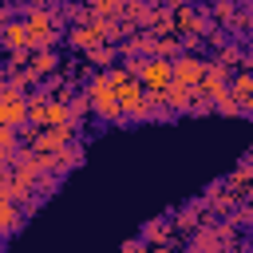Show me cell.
Segmentation results:
<instances>
[{
	"instance_id": "obj_1",
	"label": "cell",
	"mask_w": 253,
	"mask_h": 253,
	"mask_svg": "<svg viewBox=\"0 0 253 253\" xmlns=\"http://www.w3.org/2000/svg\"><path fill=\"white\" fill-rule=\"evenodd\" d=\"M107 79H111V87H115V95H119L123 119H130V123L150 119V95H146V87L138 83V75H130L126 67H107Z\"/></svg>"
},
{
	"instance_id": "obj_2",
	"label": "cell",
	"mask_w": 253,
	"mask_h": 253,
	"mask_svg": "<svg viewBox=\"0 0 253 253\" xmlns=\"http://www.w3.org/2000/svg\"><path fill=\"white\" fill-rule=\"evenodd\" d=\"M83 95H87V107H91V115H95V119H103V123H123L119 95H115V87H111V79H107V67H103V71H95V75L87 79Z\"/></svg>"
},
{
	"instance_id": "obj_3",
	"label": "cell",
	"mask_w": 253,
	"mask_h": 253,
	"mask_svg": "<svg viewBox=\"0 0 253 253\" xmlns=\"http://www.w3.org/2000/svg\"><path fill=\"white\" fill-rule=\"evenodd\" d=\"M126 71L138 75V83L150 95H158V91L170 87V59H162V55H130L126 59Z\"/></svg>"
},
{
	"instance_id": "obj_4",
	"label": "cell",
	"mask_w": 253,
	"mask_h": 253,
	"mask_svg": "<svg viewBox=\"0 0 253 253\" xmlns=\"http://www.w3.org/2000/svg\"><path fill=\"white\" fill-rule=\"evenodd\" d=\"M210 28H213V20H210L198 4H174V8H170V32H174V36H202V40H206Z\"/></svg>"
},
{
	"instance_id": "obj_5",
	"label": "cell",
	"mask_w": 253,
	"mask_h": 253,
	"mask_svg": "<svg viewBox=\"0 0 253 253\" xmlns=\"http://www.w3.org/2000/svg\"><path fill=\"white\" fill-rule=\"evenodd\" d=\"M202 71H206V59H202L198 51H178V55L170 59V83H178V87H194V91H198Z\"/></svg>"
},
{
	"instance_id": "obj_6",
	"label": "cell",
	"mask_w": 253,
	"mask_h": 253,
	"mask_svg": "<svg viewBox=\"0 0 253 253\" xmlns=\"http://www.w3.org/2000/svg\"><path fill=\"white\" fill-rule=\"evenodd\" d=\"M67 138H75V126H36V134L28 138V146L36 154H55Z\"/></svg>"
},
{
	"instance_id": "obj_7",
	"label": "cell",
	"mask_w": 253,
	"mask_h": 253,
	"mask_svg": "<svg viewBox=\"0 0 253 253\" xmlns=\"http://www.w3.org/2000/svg\"><path fill=\"white\" fill-rule=\"evenodd\" d=\"M36 79H43V75H51V71H59V51L55 47H28V63H24Z\"/></svg>"
},
{
	"instance_id": "obj_8",
	"label": "cell",
	"mask_w": 253,
	"mask_h": 253,
	"mask_svg": "<svg viewBox=\"0 0 253 253\" xmlns=\"http://www.w3.org/2000/svg\"><path fill=\"white\" fill-rule=\"evenodd\" d=\"M225 91L237 99V107H241L245 115L253 111V75H249V67H237V75H229Z\"/></svg>"
},
{
	"instance_id": "obj_9",
	"label": "cell",
	"mask_w": 253,
	"mask_h": 253,
	"mask_svg": "<svg viewBox=\"0 0 253 253\" xmlns=\"http://www.w3.org/2000/svg\"><path fill=\"white\" fill-rule=\"evenodd\" d=\"M51 166H55V178H63V174L79 170V166H83V146H79L75 138H67V142L51 154Z\"/></svg>"
},
{
	"instance_id": "obj_10",
	"label": "cell",
	"mask_w": 253,
	"mask_h": 253,
	"mask_svg": "<svg viewBox=\"0 0 253 253\" xmlns=\"http://www.w3.org/2000/svg\"><path fill=\"white\" fill-rule=\"evenodd\" d=\"M202 221H213V213L206 210V202H202V198H198V202H190V206H182V210L174 213V229H182V233L198 229Z\"/></svg>"
},
{
	"instance_id": "obj_11",
	"label": "cell",
	"mask_w": 253,
	"mask_h": 253,
	"mask_svg": "<svg viewBox=\"0 0 253 253\" xmlns=\"http://www.w3.org/2000/svg\"><path fill=\"white\" fill-rule=\"evenodd\" d=\"M83 63H91V67H111V63H119V47L115 43H107V40H99V43H91L87 51H83Z\"/></svg>"
},
{
	"instance_id": "obj_12",
	"label": "cell",
	"mask_w": 253,
	"mask_h": 253,
	"mask_svg": "<svg viewBox=\"0 0 253 253\" xmlns=\"http://www.w3.org/2000/svg\"><path fill=\"white\" fill-rule=\"evenodd\" d=\"M162 103H166L170 115H186L190 103H194V87H178V83H170V87L162 91Z\"/></svg>"
},
{
	"instance_id": "obj_13",
	"label": "cell",
	"mask_w": 253,
	"mask_h": 253,
	"mask_svg": "<svg viewBox=\"0 0 253 253\" xmlns=\"http://www.w3.org/2000/svg\"><path fill=\"white\" fill-rule=\"evenodd\" d=\"M43 126H79L75 123V115H71V107H67V95L63 99H47V119H43Z\"/></svg>"
},
{
	"instance_id": "obj_14",
	"label": "cell",
	"mask_w": 253,
	"mask_h": 253,
	"mask_svg": "<svg viewBox=\"0 0 253 253\" xmlns=\"http://www.w3.org/2000/svg\"><path fill=\"white\" fill-rule=\"evenodd\" d=\"M20 225H24V210H20L16 202L0 198V237H12Z\"/></svg>"
},
{
	"instance_id": "obj_15",
	"label": "cell",
	"mask_w": 253,
	"mask_h": 253,
	"mask_svg": "<svg viewBox=\"0 0 253 253\" xmlns=\"http://www.w3.org/2000/svg\"><path fill=\"white\" fill-rule=\"evenodd\" d=\"M142 28H146V32H154V36H174V32H170V8H166V4H162V8H158V4H150V8H146Z\"/></svg>"
},
{
	"instance_id": "obj_16",
	"label": "cell",
	"mask_w": 253,
	"mask_h": 253,
	"mask_svg": "<svg viewBox=\"0 0 253 253\" xmlns=\"http://www.w3.org/2000/svg\"><path fill=\"white\" fill-rule=\"evenodd\" d=\"M0 47H28V24L24 20H8L4 28H0Z\"/></svg>"
},
{
	"instance_id": "obj_17",
	"label": "cell",
	"mask_w": 253,
	"mask_h": 253,
	"mask_svg": "<svg viewBox=\"0 0 253 253\" xmlns=\"http://www.w3.org/2000/svg\"><path fill=\"white\" fill-rule=\"evenodd\" d=\"M213 59H217L221 67H249V55H245V47H241V43H229V40L217 47V55H213Z\"/></svg>"
},
{
	"instance_id": "obj_18",
	"label": "cell",
	"mask_w": 253,
	"mask_h": 253,
	"mask_svg": "<svg viewBox=\"0 0 253 253\" xmlns=\"http://www.w3.org/2000/svg\"><path fill=\"white\" fill-rule=\"evenodd\" d=\"M221 186H225L233 198H245V194H249V158H241V166H237V170H233Z\"/></svg>"
},
{
	"instance_id": "obj_19",
	"label": "cell",
	"mask_w": 253,
	"mask_h": 253,
	"mask_svg": "<svg viewBox=\"0 0 253 253\" xmlns=\"http://www.w3.org/2000/svg\"><path fill=\"white\" fill-rule=\"evenodd\" d=\"M142 241H146V245H166V241H170V221H162V217L146 221V225H142Z\"/></svg>"
},
{
	"instance_id": "obj_20",
	"label": "cell",
	"mask_w": 253,
	"mask_h": 253,
	"mask_svg": "<svg viewBox=\"0 0 253 253\" xmlns=\"http://www.w3.org/2000/svg\"><path fill=\"white\" fill-rule=\"evenodd\" d=\"M237 8H241V0H213L206 16H210V20H217L221 28H229V20H233V12H237Z\"/></svg>"
},
{
	"instance_id": "obj_21",
	"label": "cell",
	"mask_w": 253,
	"mask_h": 253,
	"mask_svg": "<svg viewBox=\"0 0 253 253\" xmlns=\"http://www.w3.org/2000/svg\"><path fill=\"white\" fill-rule=\"evenodd\" d=\"M178 51H182L178 36H154V43H150V55H162V59H174Z\"/></svg>"
},
{
	"instance_id": "obj_22",
	"label": "cell",
	"mask_w": 253,
	"mask_h": 253,
	"mask_svg": "<svg viewBox=\"0 0 253 253\" xmlns=\"http://www.w3.org/2000/svg\"><path fill=\"white\" fill-rule=\"evenodd\" d=\"M91 16H103V20H119L123 12V0H83Z\"/></svg>"
},
{
	"instance_id": "obj_23",
	"label": "cell",
	"mask_w": 253,
	"mask_h": 253,
	"mask_svg": "<svg viewBox=\"0 0 253 253\" xmlns=\"http://www.w3.org/2000/svg\"><path fill=\"white\" fill-rule=\"evenodd\" d=\"M213 111H217V115H225V119H237V115H245V111L237 107V99H233L229 91H221V95H213Z\"/></svg>"
},
{
	"instance_id": "obj_24",
	"label": "cell",
	"mask_w": 253,
	"mask_h": 253,
	"mask_svg": "<svg viewBox=\"0 0 253 253\" xmlns=\"http://www.w3.org/2000/svg\"><path fill=\"white\" fill-rule=\"evenodd\" d=\"M67 107H71V115H75V123H83V119L91 115V107H87V95H83V91H75V95H67Z\"/></svg>"
},
{
	"instance_id": "obj_25",
	"label": "cell",
	"mask_w": 253,
	"mask_h": 253,
	"mask_svg": "<svg viewBox=\"0 0 253 253\" xmlns=\"http://www.w3.org/2000/svg\"><path fill=\"white\" fill-rule=\"evenodd\" d=\"M138 249H146V241H142V237H134V241H123V253H138Z\"/></svg>"
},
{
	"instance_id": "obj_26",
	"label": "cell",
	"mask_w": 253,
	"mask_h": 253,
	"mask_svg": "<svg viewBox=\"0 0 253 253\" xmlns=\"http://www.w3.org/2000/svg\"><path fill=\"white\" fill-rule=\"evenodd\" d=\"M8 20H12V8H8V4H0V28H4Z\"/></svg>"
},
{
	"instance_id": "obj_27",
	"label": "cell",
	"mask_w": 253,
	"mask_h": 253,
	"mask_svg": "<svg viewBox=\"0 0 253 253\" xmlns=\"http://www.w3.org/2000/svg\"><path fill=\"white\" fill-rule=\"evenodd\" d=\"M4 91H8V79H4V71H0V95H4Z\"/></svg>"
},
{
	"instance_id": "obj_28",
	"label": "cell",
	"mask_w": 253,
	"mask_h": 253,
	"mask_svg": "<svg viewBox=\"0 0 253 253\" xmlns=\"http://www.w3.org/2000/svg\"><path fill=\"white\" fill-rule=\"evenodd\" d=\"M174 4H194V0H166V8H174Z\"/></svg>"
},
{
	"instance_id": "obj_29",
	"label": "cell",
	"mask_w": 253,
	"mask_h": 253,
	"mask_svg": "<svg viewBox=\"0 0 253 253\" xmlns=\"http://www.w3.org/2000/svg\"><path fill=\"white\" fill-rule=\"evenodd\" d=\"M241 4H249V0H241Z\"/></svg>"
}]
</instances>
